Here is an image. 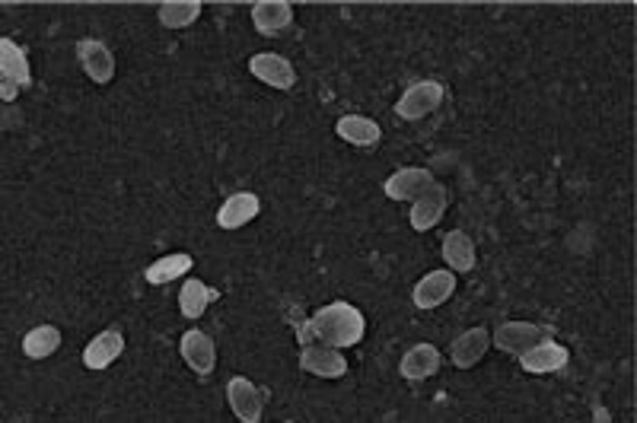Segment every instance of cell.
<instances>
[{"instance_id":"cell-1","label":"cell","mask_w":637,"mask_h":423,"mask_svg":"<svg viewBox=\"0 0 637 423\" xmlns=\"http://www.w3.org/2000/svg\"><path fill=\"white\" fill-rule=\"evenodd\" d=\"M367 331V319L364 312L351 303H329L322 306L313 319L297 322V338L300 344H329V347H354L364 341Z\"/></svg>"},{"instance_id":"cell-2","label":"cell","mask_w":637,"mask_h":423,"mask_svg":"<svg viewBox=\"0 0 637 423\" xmlns=\"http://www.w3.org/2000/svg\"><path fill=\"white\" fill-rule=\"evenodd\" d=\"M443 99H446L443 83H437V80H418V83L408 86L399 102H395V115L405 118V121H421L430 112H437Z\"/></svg>"},{"instance_id":"cell-3","label":"cell","mask_w":637,"mask_h":423,"mask_svg":"<svg viewBox=\"0 0 637 423\" xmlns=\"http://www.w3.org/2000/svg\"><path fill=\"white\" fill-rule=\"evenodd\" d=\"M227 401L233 414L243 423H258L265 414V392L258 389L255 382H249L246 376H233L227 382Z\"/></svg>"},{"instance_id":"cell-4","label":"cell","mask_w":637,"mask_h":423,"mask_svg":"<svg viewBox=\"0 0 637 423\" xmlns=\"http://www.w3.org/2000/svg\"><path fill=\"white\" fill-rule=\"evenodd\" d=\"M77 58L83 74L90 77L96 86H106L115 80V55L106 42H96V39H83L77 42Z\"/></svg>"},{"instance_id":"cell-5","label":"cell","mask_w":637,"mask_h":423,"mask_svg":"<svg viewBox=\"0 0 637 423\" xmlns=\"http://www.w3.org/2000/svg\"><path fill=\"white\" fill-rule=\"evenodd\" d=\"M300 366L319 379H338L348 373V360H344L341 347H329V344H306L300 350Z\"/></svg>"},{"instance_id":"cell-6","label":"cell","mask_w":637,"mask_h":423,"mask_svg":"<svg viewBox=\"0 0 637 423\" xmlns=\"http://www.w3.org/2000/svg\"><path fill=\"white\" fill-rule=\"evenodd\" d=\"M249 70L255 80H262L274 90H290V86L297 83V70L284 55H274V51H258L249 61Z\"/></svg>"},{"instance_id":"cell-7","label":"cell","mask_w":637,"mask_h":423,"mask_svg":"<svg viewBox=\"0 0 637 423\" xmlns=\"http://www.w3.org/2000/svg\"><path fill=\"white\" fill-rule=\"evenodd\" d=\"M567 360H571L567 347H561L552 338H542L520 354V363H523L526 373H558V369L567 366Z\"/></svg>"},{"instance_id":"cell-8","label":"cell","mask_w":637,"mask_h":423,"mask_svg":"<svg viewBox=\"0 0 637 423\" xmlns=\"http://www.w3.org/2000/svg\"><path fill=\"white\" fill-rule=\"evenodd\" d=\"M446 204H450V195L440 182H434L427 191L411 201V226L424 233V229H434L440 223V217L446 214Z\"/></svg>"},{"instance_id":"cell-9","label":"cell","mask_w":637,"mask_h":423,"mask_svg":"<svg viewBox=\"0 0 637 423\" xmlns=\"http://www.w3.org/2000/svg\"><path fill=\"white\" fill-rule=\"evenodd\" d=\"M179 350H182V360L192 366L198 376L214 373V366H217V344L204 331H198V328L185 331L182 341H179Z\"/></svg>"},{"instance_id":"cell-10","label":"cell","mask_w":637,"mask_h":423,"mask_svg":"<svg viewBox=\"0 0 637 423\" xmlns=\"http://www.w3.org/2000/svg\"><path fill=\"white\" fill-rule=\"evenodd\" d=\"M430 185H434V172L424 169V166H408V169H399V172L386 179V198H392V201H415L421 191H427Z\"/></svg>"},{"instance_id":"cell-11","label":"cell","mask_w":637,"mask_h":423,"mask_svg":"<svg viewBox=\"0 0 637 423\" xmlns=\"http://www.w3.org/2000/svg\"><path fill=\"white\" fill-rule=\"evenodd\" d=\"M453 293H456V274L440 268V271H430L427 277H421V284L415 287V293H411V296H415L418 309H437Z\"/></svg>"},{"instance_id":"cell-12","label":"cell","mask_w":637,"mask_h":423,"mask_svg":"<svg viewBox=\"0 0 637 423\" xmlns=\"http://www.w3.org/2000/svg\"><path fill=\"white\" fill-rule=\"evenodd\" d=\"M542 338H548V331L542 325H532V322H507V325L497 328V334H491V341L497 347L507 350V354H516V357Z\"/></svg>"},{"instance_id":"cell-13","label":"cell","mask_w":637,"mask_h":423,"mask_svg":"<svg viewBox=\"0 0 637 423\" xmlns=\"http://www.w3.org/2000/svg\"><path fill=\"white\" fill-rule=\"evenodd\" d=\"M488 347H491V331L488 328H469L453 341L450 360H453L456 369H472L481 357L488 354Z\"/></svg>"},{"instance_id":"cell-14","label":"cell","mask_w":637,"mask_h":423,"mask_svg":"<svg viewBox=\"0 0 637 423\" xmlns=\"http://www.w3.org/2000/svg\"><path fill=\"white\" fill-rule=\"evenodd\" d=\"M258 198L252 195V191H236V195H230L227 201L220 204L217 210V226L220 229H243L246 223H252L258 217Z\"/></svg>"},{"instance_id":"cell-15","label":"cell","mask_w":637,"mask_h":423,"mask_svg":"<svg viewBox=\"0 0 637 423\" xmlns=\"http://www.w3.org/2000/svg\"><path fill=\"white\" fill-rule=\"evenodd\" d=\"M122 350H125V338H122V331H102L96 334V338L90 341V347L83 350V366L86 369H106L112 366L118 357H122Z\"/></svg>"},{"instance_id":"cell-16","label":"cell","mask_w":637,"mask_h":423,"mask_svg":"<svg viewBox=\"0 0 637 423\" xmlns=\"http://www.w3.org/2000/svg\"><path fill=\"white\" fill-rule=\"evenodd\" d=\"M443 357H440V350L434 344H415L408 350V354L402 357L399 363V373L411 382H421V379H430L440 369Z\"/></svg>"},{"instance_id":"cell-17","label":"cell","mask_w":637,"mask_h":423,"mask_svg":"<svg viewBox=\"0 0 637 423\" xmlns=\"http://www.w3.org/2000/svg\"><path fill=\"white\" fill-rule=\"evenodd\" d=\"M290 23H294V7L284 0H262L252 7V26L262 35H278L290 29Z\"/></svg>"},{"instance_id":"cell-18","label":"cell","mask_w":637,"mask_h":423,"mask_svg":"<svg viewBox=\"0 0 637 423\" xmlns=\"http://www.w3.org/2000/svg\"><path fill=\"white\" fill-rule=\"evenodd\" d=\"M335 134L344 140V144H354V147H376L383 137V128L376 125L373 118H364V115H344L338 125H335Z\"/></svg>"},{"instance_id":"cell-19","label":"cell","mask_w":637,"mask_h":423,"mask_svg":"<svg viewBox=\"0 0 637 423\" xmlns=\"http://www.w3.org/2000/svg\"><path fill=\"white\" fill-rule=\"evenodd\" d=\"M443 261L450 264V271L466 274L475 268V242L462 233V229H453V233L443 236Z\"/></svg>"},{"instance_id":"cell-20","label":"cell","mask_w":637,"mask_h":423,"mask_svg":"<svg viewBox=\"0 0 637 423\" xmlns=\"http://www.w3.org/2000/svg\"><path fill=\"white\" fill-rule=\"evenodd\" d=\"M192 255H185V252H176V255H166L160 261H153L147 264V271H144V280L153 287H163V284H172V280H179L185 277L188 271H192Z\"/></svg>"},{"instance_id":"cell-21","label":"cell","mask_w":637,"mask_h":423,"mask_svg":"<svg viewBox=\"0 0 637 423\" xmlns=\"http://www.w3.org/2000/svg\"><path fill=\"white\" fill-rule=\"evenodd\" d=\"M0 74L4 80L16 83V86H29L32 74H29V61L23 55V48L13 39H0Z\"/></svg>"},{"instance_id":"cell-22","label":"cell","mask_w":637,"mask_h":423,"mask_svg":"<svg viewBox=\"0 0 637 423\" xmlns=\"http://www.w3.org/2000/svg\"><path fill=\"white\" fill-rule=\"evenodd\" d=\"M217 299V290H211L204 280H185L182 290H179V309L185 319H198V315H204V309H208L211 303Z\"/></svg>"},{"instance_id":"cell-23","label":"cell","mask_w":637,"mask_h":423,"mask_svg":"<svg viewBox=\"0 0 637 423\" xmlns=\"http://www.w3.org/2000/svg\"><path fill=\"white\" fill-rule=\"evenodd\" d=\"M61 347V331L55 325H39L23 338V354L32 360H45Z\"/></svg>"},{"instance_id":"cell-24","label":"cell","mask_w":637,"mask_h":423,"mask_svg":"<svg viewBox=\"0 0 637 423\" xmlns=\"http://www.w3.org/2000/svg\"><path fill=\"white\" fill-rule=\"evenodd\" d=\"M201 10L204 7L198 0H166V4H160V23L166 29H185L198 20Z\"/></svg>"},{"instance_id":"cell-25","label":"cell","mask_w":637,"mask_h":423,"mask_svg":"<svg viewBox=\"0 0 637 423\" xmlns=\"http://www.w3.org/2000/svg\"><path fill=\"white\" fill-rule=\"evenodd\" d=\"M0 96H4V102H10V99L20 96V86L10 83V80H4V90H0Z\"/></svg>"}]
</instances>
